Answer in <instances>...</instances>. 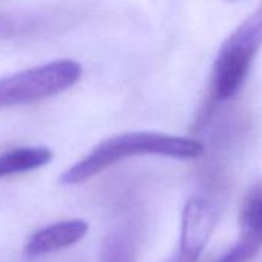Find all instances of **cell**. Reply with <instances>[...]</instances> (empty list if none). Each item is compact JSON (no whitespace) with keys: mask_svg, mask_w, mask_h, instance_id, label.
Returning a JSON list of instances; mask_svg holds the SVG:
<instances>
[{"mask_svg":"<svg viewBox=\"0 0 262 262\" xmlns=\"http://www.w3.org/2000/svg\"><path fill=\"white\" fill-rule=\"evenodd\" d=\"M224 43L256 56L262 45V4L225 39Z\"/></svg>","mask_w":262,"mask_h":262,"instance_id":"8","label":"cell"},{"mask_svg":"<svg viewBox=\"0 0 262 262\" xmlns=\"http://www.w3.org/2000/svg\"><path fill=\"white\" fill-rule=\"evenodd\" d=\"M20 27L22 25H19L14 17L7 16V14H0V37H8V36L14 34L16 30Z\"/></svg>","mask_w":262,"mask_h":262,"instance_id":"10","label":"cell"},{"mask_svg":"<svg viewBox=\"0 0 262 262\" xmlns=\"http://www.w3.org/2000/svg\"><path fill=\"white\" fill-rule=\"evenodd\" d=\"M253 59V54L222 43L213 65L211 77V88L216 100L231 99L241 90Z\"/></svg>","mask_w":262,"mask_h":262,"instance_id":"4","label":"cell"},{"mask_svg":"<svg viewBox=\"0 0 262 262\" xmlns=\"http://www.w3.org/2000/svg\"><path fill=\"white\" fill-rule=\"evenodd\" d=\"M136 241L128 231L114 230L102 242L100 262H136Z\"/></svg>","mask_w":262,"mask_h":262,"instance_id":"9","label":"cell"},{"mask_svg":"<svg viewBox=\"0 0 262 262\" xmlns=\"http://www.w3.org/2000/svg\"><path fill=\"white\" fill-rule=\"evenodd\" d=\"M228 2H236V0H228Z\"/></svg>","mask_w":262,"mask_h":262,"instance_id":"11","label":"cell"},{"mask_svg":"<svg viewBox=\"0 0 262 262\" xmlns=\"http://www.w3.org/2000/svg\"><path fill=\"white\" fill-rule=\"evenodd\" d=\"M83 68L77 60L59 59L0 79V108L34 103L77 83Z\"/></svg>","mask_w":262,"mask_h":262,"instance_id":"2","label":"cell"},{"mask_svg":"<svg viewBox=\"0 0 262 262\" xmlns=\"http://www.w3.org/2000/svg\"><path fill=\"white\" fill-rule=\"evenodd\" d=\"M204 151V145L196 139L158 131H128L97 144L83 159L62 173L60 182L65 185L83 184L108 167L133 156L156 155L173 159H198Z\"/></svg>","mask_w":262,"mask_h":262,"instance_id":"1","label":"cell"},{"mask_svg":"<svg viewBox=\"0 0 262 262\" xmlns=\"http://www.w3.org/2000/svg\"><path fill=\"white\" fill-rule=\"evenodd\" d=\"M88 224L82 219H70L51 224L37 230L25 245V254L28 257H37L57 250L67 248L85 237Z\"/></svg>","mask_w":262,"mask_h":262,"instance_id":"5","label":"cell"},{"mask_svg":"<svg viewBox=\"0 0 262 262\" xmlns=\"http://www.w3.org/2000/svg\"><path fill=\"white\" fill-rule=\"evenodd\" d=\"M241 236L237 241L259 251L262 248V185L256 187L245 199L241 210Z\"/></svg>","mask_w":262,"mask_h":262,"instance_id":"7","label":"cell"},{"mask_svg":"<svg viewBox=\"0 0 262 262\" xmlns=\"http://www.w3.org/2000/svg\"><path fill=\"white\" fill-rule=\"evenodd\" d=\"M53 159L48 147H20L0 155V178L37 170Z\"/></svg>","mask_w":262,"mask_h":262,"instance_id":"6","label":"cell"},{"mask_svg":"<svg viewBox=\"0 0 262 262\" xmlns=\"http://www.w3.org/2000/svg\"><path fill=\"white\" fill-rule=\"evenodd\" d=\"M216 221L217 211L208 199L201 196L190 198L182 211L181 245L174 262H198Z\"/></svg>","mask_w":262,"mask_h":262,"instance_id":"3","label":"cell"}]
</instances>
